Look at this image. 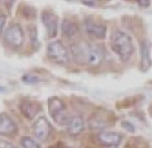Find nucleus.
<instances>
[{"instance_id":"nucleus-1","label":"nucleus","mask_w":152,"mask_h":148,"mask_svg":"<svg viewBox=\"0 0 152 148\" xmlns=\"http://www.w3.org/2000/svg\"><path fill=\"white\" fill-rule=\"evenodd\" d=\"M110 48L121 61L130 60L134 55L135 47H134L133 38L124 30H115L110 36Z\"/></svg>"},{"instance_id":"nucleus-2","label":"nucleus","mask_w":152,"mask_h":148,"mask_svg":"<svg viewBox=\"0 0 152 148\" xmlns=\"http://www.w3.org/2000/svg\"><path fill=\"white\" fill-rule=\"evenodd\" d=\"M48 111H50V114L52 117V120L57 125L60 126H66L70 117L68 114V111H66V105L65 103L61 100L60 98H51L48 100Z\"/></svg>"},{"instance_id":"nucleus-3","label":"nucleus","mask_w":152,"mask_h":148,"mask_svg":"<svg viewBox=\"0 0 152 148\" xmlns=\"http://www.w3.org/2000/svg\"><path fill=\"white\" fill-rule=\"evenodd\" d=\"M47 56L51 61L56 64H66L70 60L69 50L65 47V44L60 40L50 42L47 46Z\"/></svg>"},{"instance_id":"nucleus-4","label":"nucleus","mask_w":152,"mask_h":148,"mask_svg":"<svg viewBox=\"0 0 152 148\" xmlns=\"http://www.w3.org/2000/svg\"><path fill=\"white\" fill-rule=\"evenodd\" d=\"M25 34L20 23L13 22L11 23L4 31V43L7 47L11 48H20L23 44Z\"/></svg>"},{"instance_id":"nucleus-5","label":"nucleus","mask_w":152,"mask_h":148,"mask_svg":"<svg viewBox=\"0 0 152 148\" xmlns=\"http://www.w3.org/2000/svg\"><path fill=\"white\" fill-rule=\"evenodd\" d=\"M83 30L92 39L103 40L107 36V26L96 21V20L91 18V17H86L83 20Z\"/></svg>"},{"instance_id":"nucleus-6","label":"nucleus","mask_w":152,"mask_h":148,"mask_svg":"<svg viewBox=\"0 0 152 148\" xmlns=\"http://www.w3.org/2000/svg\"><path fill=\"white\" fill-rule=\"evenodd\" d=\"M104 58V50L99 44L87 43L85 53V63L90 66H99Z\"/></svg>"},{"instance_id":"nucleus-7","label":"nucleus","mask_w":152,"mask_h":148,"mask_svg":"<svg viewBox=\"0 0 152 148\" xmlns=\"http://www.w3.org/2000/svg\"><path fill=\"white\" fill-rule=\"evenodd\" d=\"M31 129H33L34 136H35L38 140H40V142L48 140V138L52 134V126H51V123L48 122V120L46 117H39V118H37L33 123Z\"/></svg>"},{"instance_id":"nucleus-8","label":"nucleus","mask_w":152,"mask_h":148,"mask_svg":"<svg viewBox=\"0 0 152 148\" xmlns=\"http://www.w3.org/2000/svg\"><path fill=\"white\" fill-rule=\"evenodd\" d=\"M42 22L44 27H46V31L48 38H55L58 33V18L52 11H43L42 12Z\"/></svg>"},{"instance_id":"nucleus-9","label":"nucleus","mask_w":152,"mask_h":148,"mask_svg":"<svg viewBox=\"0 0 152 148\" xmlns=\"http://www.w3.org/2000/svg\"><path fill=\"white\" fill-rule=\"evenodd\" d=\"M18 131L17 123L8 113H0V135L13 136Z\"/></svg>"},{"instance_id":"nucleus-10","label":"nucleus","mask_w":152,"mask_h":148,"mask_svg":"<svg viewBox=\"0 0 152 148\" xmlns=\"http://www.w3.org/2000/svg\"><path fill=\"white\" fill-rule=\"evenodd\" d=\"M61 35L64 39L70 40L72 43L75 42V38L79 35V26L73 20L65 18L61 23Z\"/></svg>"},{"instance_id":"nucleus-11","label":"nucleus","mask_w":152,"mask_h":148,"mask_svg":"<svg viewBox=\"0 0 152 148\" xmlns=\"http://www.w3.org/2000/svg\"><path fill=\"white\" fill-rule=\"evenodd\" d=\"M40 109H42V106H40L39 103L30 100V99H23L20 103V111L27 120H34L35 116L40 112Z\"/></svg>"},{"instance_id":"nucleus-12","label":"nucleus","mask_w":152,"mask_h":148,"mask_svg":"<svg viewBox=\"0 0 152 148\" xmlns=\"http://www.w3.org/2000/svg\"><path fill=\"white\" fill-rule=\"evenodd\" d=\"M98 140L105 147H117L122 142V135L116 131H100Z\"/></svg>"},{"instance_id":"nucleus-13","label":"nucleus","mask_w":152,"mask_h":148,"mask_svg":"<svg viewBox=\"0 0 152 148\" xmlns=\"http://www.w3.org/2000/svg\"><path fill=\"white\" fill-rule=\"evenodd\" d=\"M66 127H68V133L70 134V135H74V136L79 135V134H82L85 130V121L81 116H74L69 120Z\"/></svg>"},{"instance_id":"nucleus-14","label":"nucleus","mask_w":152,"mask_h":148,"mask_svg":"<svg viewBox=\"0 0 152 148\" xmlns=\"http://www.w3.org/2000/svg\"><path fill=\"white\" fill-rule=\"evenodd\" d=\"M104 121H105V118L102 116V112H98L92 117H90V127L94 130H100L108 125V123Z\"/></svg>"},{"instance_id":"nucleus-15","label":"nucleus","mask_w":152,"mask_h":148,"mask_svg":"<svg viewBox=\"0 0 152 148\" xmlns=\"http://www.w3.org/2000/svg\"><path fill=\"white\" fill-rule=\"evenodd\" d=\"M148 44L147 42H142V46H140V52H142V68L146 70V69L151 65V60H150V55H148Z\"/></svg>"},{"instance_id":"nucleus-16","label":"nucleus","mask_w":152,"mask_h":148,"mask_svg":"<svg viewBox=\"0 0 152 148\" xmlns=\"http://www.w3.org/2000/svg\"><path fill=\"white\" fill-rule=\"evenodd\" d=\"M20 144L22 148H40V144L31 136H22L20 140Z\"/></svg>"},{"instance_id":"nucleus-17","label":"nucleus","mask_w":152,"mask_h":148,"mask_svg":"<svg viewBox=\"0 0 152 148\" xmlns=\"http://www.w3.org/2000/svg\"><path fill=\"white\" fill-rule=\"evenodd\" d=\"M27 31H29L30 40H31L33 43H35V42H37V29H35V26H34V25L29 26V29H27Z\"/></svg>"},{"instance_id":"nucleus-18","label":"nucleus","mask_w":152,"mask_h":148,"mask_svg":"<svg viewBox=\"0 0 152 148\" xmlns=\"http://www.w3.org/2000/svg\"><path fill=\"white\" fill-rule=\"evenodd\" d=\"M23 82H27V83H37V82H39L40 79L38 77H34V75H23Z\"/></svg>"},{"instance_id":"nucleus-19","label":"nucleus","mask_w":152,"mask_h":148,"mask_svg":"<svg viewBox=\"0 0 152 148\" xmlns=\"http://www.w3.org/2000/svg\"><path fill=\"white\" fill-rule=\"evenodd\" d=\"M0 148H18V147H16L15 144L11 143L9 140L0 139Z\"/></svg>"},{"instance_id":"nucleus-20","label":"nucleus","mask_w":152,"mask_h":148,"mask_svg":"<svg viewBox=\"0 0 152 148\" xmlns=\"http://www.w3.org/2000/svg\"><path fill=\"white\" fill-rule=\"evenodd\" d=\"M5 22H7V17H5V15H4V13L0 12V35H1L3 30H4Z\"/></svg>"},{"instance_id":"nucleus-21","label":"nucleus","mask_w":152,"mask_h":148,"mask_svg":"<svg viewBox=\"0 0 152 148\" xmlns=\"http://www.w3.org/2000/svg\"><path fill=\"white\" fill-rule=\"evenodd\" d=\"M138 4L140 7H148L150 5V0H138Z\"/></svg>"},{"instance_id":"nucleus-22","label":"nucleus","mask_w":152,"mask_h":148,"mask_svg":"<svg viewBox=\"0 0 152 148\" xmlns=\"http://www.w3.org/2000/svg\"><path fill=\"white\" fill-rule=\"evenodd\" d=\"M122 126H125V127H129V129L131 130V131H133V130H134V127H133V126H130L129 123H126V122H124V123H122Z\"/></svg>"},{"instance_id":"nucleus-23","label":"nucleus","mask_w":152,"mask_h":148,"mask_svg":"<svg viewBox=\"0 0 152 148\" xmlns=\"http://www.w3.org/2000/svg\"><path fill=\"white\" fill-rule=\"evenodd\" d=\"M3 1H4V3H5V4H7V5H11V4H12V1H13V0H3Z\"/></svg>"},{"instance_id":"nucleus-24","label":"nucleus","mask_w":152,"mask_h":148,"mask_svg":"<svg viewBox=\"0 0 152 148\" xmlns=\"http://www.w3.org/2000/svg\"><path fill=\"white\" fill-rule=\"evenodd\" d=\"M3 90V87H1V86H0V91H1Z\"/></svg>"}]
</instances>
